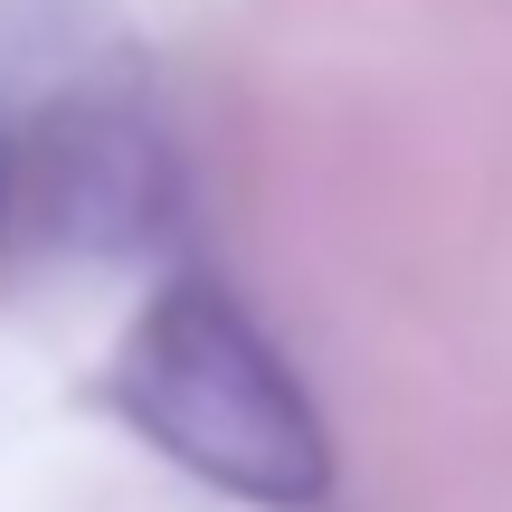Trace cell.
<instances>
[{
  "mask_svg": "<svg viewBox=\"0 0 512 512\" xmlns=\"http://www.w3.org/2000/svg\"><path fill=\"white\" fill-rule=\"evenodd\" d=\"M114 399L171 465L247 503L304 512L332 484L313 399L275 361V342L238 313V294L200 285V275H181L143 304V323L124 332V361H114Z\"/></svg>",
  "mask_w": 512,
  "mask_h": 512,
  "instance_id": "cell-1",
  "label": "cell"
},
{
  "mask_svg": "<svg viewBox=\"0 0 512 512\" xmlns=\"http://www.w3.org/2000/svg\"><path fill=\"white\" fill-rule=\"evenodd\" d=\"M10 200L29 219H48L57 238L124 247L162 209V143L114 105H76L10 162Z\"/></svg>",
  "mask_w": 512,
  "mask_h": 512,
  "instance_id": "cell-2",
  "label": "cell"
}]
</instances>
